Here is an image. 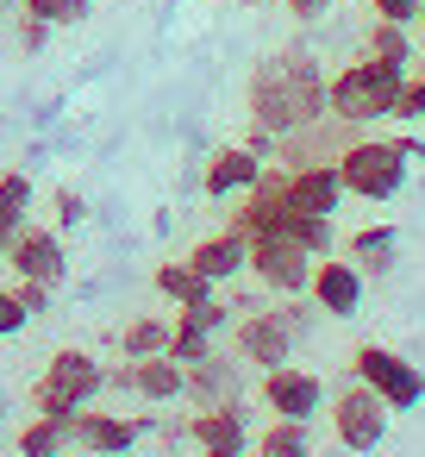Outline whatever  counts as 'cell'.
<instances>
[{
	"mask_svg": "<svg viewBox=\"0 0 425 457\" xmlns=\"http://www.w3.org/2000/svg\"><path fill=\"white\" fill-rule=\"evenodd\" d=\"M325 120V70L306 45H288L257 63L250 76V126L269 138H288L300 126Z\"/></svg>",
	"mask_w": 425,
	"mask_h": 457,
	"instance_id": "obj_1",
	"label": "cell"
},
{
	"mask_svg": "<svg viewBox=\"0 0 425 457\" xmlns=\"http://www.w3.org/2000/svg\"><path fill=\"white\" fill-rule=\"evenodd\" d=\"M413 157H425L419 138H356V145L338 151V182L356 201H394L406 188Z\"/></svg>",
	"mask_w": 425,
	"mask_h": 457,
	"instance_id": "obj_2",
	"label": "cell"
},
{
	"mask_svg": "<svg viewBox=\"0 0 425 457\" xmlns=\"http://www.w3.org/2000/svg\"><path fill=\"white\" fill-rule=\"evenodd\" d=\"M400 82H406V70H394V63H375V57H356V63H344V70L325 82V113H338V120H350V126L394 120Z\"/></svg>",
	"mask_w": 425,
	"mask_h": 457,
	"instance_id": "obj_3",
	"label": "cell"
},
{
	"mask_svg": "<svg viewBox=\"0 0 425 457\" xmlns=\"http://www.w3.org/2000/svg\"><path fill=\"white\" fill-rule=\"evenodd\" d=\"M101 382H107V370L88 357V351H57L45 370H38V382H32V407L38 413H57V420H69V413H82V407H94V395H101Z\"/></svg>",
	"mask_w": 425,
	"mask_h": 457,
	"instance_id": "obj_4",
	"label": "cell"
},
{
	"mask_svg": "<svg viewBox=\"0 0 425 457\" xmlns=\"http://www.w3.org/2000/svg\"><path fill=\"white\" fill-rule=\"evenodd\" d=\"M300 332H306V307H294V295H288V307H263V313L238 320V357L257 363V370H275V363L294 357Z\"/></svg>",
	"mask_w": 425,
	"mask_h": 457,
	"instance_id": "obj_5",
	"label": "cell"
},
{
	"mask_svg": "<svg viewBox=\"0 0 425 457\" xmlns=\"http://www.w3.org/2000/svg\"><path fill=\"white\" fill-rule=\"evenodd\" d=\"M350 376H356V382H369L394 413H406V407H419V401H425V370H419V363H406V357H400V351H388V345H356Z\"/></svg>",
	"mask_w": 425,
	"mask_h": 457,
	"instance_id": "obj_6",
	"label": "cell"
},
{
	"mask_svg": "<svg viewBox=\"0 0 425 457\" xmlns=\"http://www.w3.org/2000/svg\"><path fill=\"white\" fill-rule=\"evenodd\" d=\"M388 401L369 388V382H350V388H338V401H331V432H338V445L344 451H375L381 438H388Z\"/></svg>",
	"mask_w": 425,
	"mask_h": 457,
	"instance_id": "obj_7",
	"label": "cell"
},
{
	"mask_svg": "<svg viewBox=\"0 0 425 457\" xmlns=\"http://www.w3.org/2000/svg\"><path fill=\"white\" fill-rule=\"evenodd\" d=\"M250 276H257L269 295H306L313 257H306L288 232H263V238H250Z\"/></svg>",
	"mask_w": 425,
	"mask_h": 457,
	"instance_id": "obj_8",
	"label": "cell"
},
{
	"mask_svg": "<svg viewBox=\"0 0 425 457\" xmlns=\"http://www.w3.org/2000/svg\"><path fill=\"white\" fill-rule=\"evenodd\" d=\"M257 395H263V407H269L275 420H306V426H313V413L325 407V382H319L313 370H300V363H275V370H263Z\"/></svg>",
	"mask_w": 425,
	"mask_h": 457,
	"instance_id": "obj_9",
	"label": "cell"
},
{
	"mask_svg": "<svg viewBox=\"0 0 425 457\" xmlns=\"http://www.w3.org/2000/svg\"><path fill=\"white\" fill-rule=\"evenodd\" d=\"M306 295H313V313L325 320H350L363 307V270L350 257H313V276H306Z\"/></svg>",
	"mask_w": 425,
	"mask_h": 457,
	"instance_id": "obj_10",
	"label": "cell"
},
{
	"mask_svg": "<svg viewBox=\"0 0 425 457\" xmlns=\"http://www.w3.org/2000/svg\"><path fill=\"white\" fill-rule=\"evenodd\" d=\"M144 426H151V413H94V407H82L76 420H69V445L76 451H88V457H126L138 438H144Z\"/></svg>",
	"mask_w": 425,
	"mask_h": 457,
	"instance_id": "obj_11",
	"label": "cell"
},
{
	"mask_svg": "<svg viewBox=\"0 0 425 457\" xmlns=\"http://www.w3.org/2000/svg\"><path fill=\"white\" fill-rule=\"evenodd\" d=\"M7 263H13V276L51 282V288L69 276V251H63V238H57L51 226H38V220H26V226L13 232V245H7Z\"/></svg>",
	"mask_w": 425,
	"mask_h": 457,
	"instance_id": "obj_12",
	"label": "cell"
},
{
	"mask_svg": "<svg viewBox=\"0 0 425 457\" xmlns=\"http://www.w3.org/2000/svg\"><path fill=\"white\" fill-rule=\"evenodd\" d=\"M188 445H194L200 457H244V451H250L244 401H225V407H194V420H188Z\"/></svg>",
	"mask_w": 425,
	"mask_h": 457,
	"instance_id": "obj_13",
	"label": "cell"
},
{
	"mask_svg": "<svg viewBox=\"0 0 425 457\" xmlns=\"http://www.w3.org/2000/svg\"><path fill=\"white\" fill-rule=\"evenodd\" d=\"M182 395H188L194 407H225V401H244L238 357H219V351H207L200 363H182Z\"/></svg>",
	"mask_w": 425,
	"mask_h": 457,
	"instance_id": "obj_14",
	"label": "cell"
},
{
	"mask_svg": "<svg viewBox=\"0 0 425 457\" xmlns=\"http://www.w3.org/2000/svg\"><path fill=\"white\" fill-rule=\"evenodd\" d=\"M107 382L132 388L138 401H182V363H176L169 351H157V357H126Z\"/></svg>",
	"mask_w": 425,
	"mask_h": 457,
	"instance_id": "obj_15",
	"label": "cell"
},
{
	"mask_svg": "<svg viewBox=\"0 0 425 457\" xmlns=\"http://www.w3.org/2000/svg\"><path fill=\"white\" fill-rule=\"evenodd\" d=\"M257 176H263V157H257L250 145H219V151L207 157L200 188H207V201H232V195H244Z\"/></svg>",
	"mask_w": 425,
	"mask_h": 457,
	"instance_id": "obj_16",
	"label": "cell"
},
{
	"mask_svg": "<svg viewBox=\"0 0 425 457\" xmlns=\"http://www.w3.org/2000/svg\"><path fill=\"white\" fill-rule=\"evenodd\" d=\"M338 201H344L338 163H300V170H288V213H338Z\"/></svg>",
	"mask_w": 425,
	"mask_h": 457,
	"instance_id": "obj_17",
	"label": "cell"
},
{
	"mask_svg": "<svg viewBox=\"0 0 425 457\" xmlns=\"http://www.w3.org/2000/svg\"><path fill=\"white\" fill-rule=\"evenodd\" d=\"M188 263L219 288V282H232V276H244V270H250V238L225 226V232H213V238H200V245L188 251Z\"/></svg>",
	"mask_w": 425,
	"mask_h": 457,
	"instance_id": "obj_18",
	"label": "cell"
},
{
	"mask_svg": "<svg viewBox=\"0 0 425 457\" xmlns=\"http://www.w3.org/2000/svg\"><path fill=\"white\" fill-rule=\"evenodd\" d=\"M344 257H350L363 276H388L394 257H400V232H394V226H363V232L344 238Z\"/></svg>",
	"mask_w": 425,
	"mask_h": 457,
	"instance_id": "obj_19",
	"label": "cell"
},
{
	"mask_svg": "<svg viewBox=\"0 0 425 457\" xmlns=\"http://www.w3.org/2000/svg\"><path fill=\"white\" fill-rule=\"evenodd\" d=\"M76 420V413H69ZM69 420H57V413H32L26 426H20V457H69L76 445H69Z\"/></svg>",
	"mask_w": 425,
	"mask_h": 457,
	"instance_id": "obj_20",
	"label": "cell"
},
{
	"mask_svg": "<svg viewBox=\"0 0 425 457\" xmlns=\"http://www.w3.org/2000/svg\"><path fill=\"white\" fill-rule=\"evenodd\" d=\"M157 295L176 301V307H194V301H213V282L188 257H176V263H157Z\"/></svg>",
	"mask_w": 425,
	"mask_h": 457,
	"instance_id": "obj_21",
	"label": "cell"
},
{
	"mask_svg": "<svg viewBox=\"0 0 425 457\" xmlns=\"http://www.w3.org/2000/svg\"><path fill=\"white\" fill-rule=\"evenodd\" d=\"M257 457H313V432L306 420H269L257 438H250Z\"/></svg>",
	"mask_w": 425,
	"mask_h": 457,
	"instance_id": "obj_22",
	"label": "cell"
},
{
	"mask_svg": "<svg viewBox=\"0 0 425 457\" xmlns=\"http://www.w3.org/2000/svg\"><path fill=\"white\" fill-rule=\"evenodd\" d=\"M363 57H375V63H394V70H413V38H406V26H394V20H375L369 26V38H363Z\"/></svg>",
	"mask_w": 425,
	"mask_h": 457,
	"instance_id": "obj_23",
	"label": "cell"
},
{
	"mask_svg": "<svg viewBox=\"0 0 425 457\" xmlns=\"http://www.w3.org/2000/svg\"><path fill=\"white\" fill-rule=\"evenodd\" d=\"M306 257H331L338 251V232H331V213H288V226H282Z\"/></svg>",
	"mask_w": 425,
	"mask_h": 457,
	"instance_id": "obj_24",
	"label": "cell"
},
{
	"mask_svg": "<svg viewBox=\"0 0 425 457\" xmlns=\"http://www.w3.org/2000/svg\"><path fill=\"white\" fill-rule=\"evenodd\" d=\"M169 345V320H151V313H132L126 326H119V351L126 357H157Z\"/></svg>",
	"mask_w": 425,
	"mask_h": 457,
	"instance_id": "obj_25",
	"label": "cell"
},
{
	"mask_svg": "<svg viewBox=\"0 0 425 457\" xmlns=\"http://www.w3.org/2000/svg\"><path fill=\"white\" fill-rule=\"evenodd\" d=\"M176 363H200L207 351H213V332L200 326V320H188L182 307H176V326H169V345H163Z\"/></svg>",
	"mask_w": 425,
	"mask_h": 457,
	"instance_id": "obj_26",
	"label": "cell"
},
{
	"mask_svg": "<svg viewBox=\"0 0 425 457\" xmlns=\"http://www.w3.org/2000/svg\"><path fill=\"white\" fill-rule=\"evenodd\" d=\"M26 220H32V182L13 170V176H0V226H13V232H20Z\"/></svg>",
	"mask_w": 425,
	"mask_h": 457,
	"instance_id": "obj_27",
	"label": "cell"
},
{
	"mask_svg": "<svg viewBox=\"0 0 425 457\" xmlns=\"http://www.w3.org/2000/svg\"><path fill=\"white\" fill-rule=\"evenodd\" d=\"M20 13H32V20H45V26L57 32V26H82L94 7H88V0H26Z\"/></svg>",
	"mask_w": 425,
	"mask_h": 457,
	"instance_id": "obj_28",
	"label": "cell"
},
{
	"mask_svg": "<svg viewBox=\"0 0 425 457\" xmlns=\"http://www.w3.org/2000/svg\"><path fill=\"white\" fill-rule=\"evenodd\" d=\"M13 295H20V307H26V320H38V313H51V282H32V276H20L13 282Z\"/></svg>",
	"mask_w": 425,
	"mask_h": 457,
	"instance_id": "obj_29",
	"label": "cell"
},
{
	"mask_svg": "<svg viewBox=\"0 0 425 457\" xmlns=\"http://www.w3.org/2000/svg\"><path fill=\"white\" fill-rule=\"evenodd\" d=\"M394 120H425V76H406V82H400Z\"/></svg>",
	"mask_w": 425,
	"mask_h": 457,
	"instance_id": "obj_30",
	"label": "cell"
},
{
	"mask_svg": "<svg viewBox=\"0 0 425 457\" xmlns=\"http://www.w3.org/2000/svg\"><path fill=\"white\" fill-rule=\"evenodd\" d=\"M32 320H26V307H20V295L13 288H0V338H13V332H26Z\"/></svg>",
	"mask_w": 425,
	"mask_h": 457,
	"instance_id": "obj_31",
	"label": "cell"
},
{
	"mask_svg": "<svg viewBox=\"0 0 425 457\" xmlns=\"http://www.w3.org/2000/svg\"><path fill=\"white\" fill-rule=\"evenodd\" d=\"M51 207H57V226H82V220H88V201H82L76 188H57Z\"/></svg>",
	"mask_w": 425,
	"mask_h": 457,
	"instance_id": "obj_32",
	"label": "cell"
},
{
	"mask_svg": "<svg viewBox=\"0 0 425 457\" xmlns=\"http://www.w3.org/2000/svg\"><path fill=\"white\" fill-rule=\"evenodd\" d=\"M369 7H375V20H394V26H413V20H419V7H425V0H369Z\"/></svg>",
	"mask_w": 425,
	"mask_h": 457,
	"instance_id": "obj_33",
	"label": "cell"
},
{
	"mask_svg": "<svg viewBox=\"0 0 425 457\" xmlns=\"http://www.w3.org/2000/svg\"><path fill=\"white\" fill-rule=\"evenodd\" d=\"M20 45H26V51H45V45H51V26L32 20V13H20Z\"/></svg>",
	"mask_w": 425,
	"mask_h": 457,
	"instance_id": "obj_34",
	"label": "cell"
},
{
	"mask_svg": "<svg viewBox=\"0 0 425 457\" xmlns=\"http://www.w3.org/2000/svg\"><path fill=\"white\" fill-rule=\"evenodd\" d=\"M282 7H288L294 20H319V13H325V0H282Z\"/></svg>",
	"mask_w": 425,
	"mask_h": 457,
	"instance_id": "obj_35",
	"label": "cell"
},
{
	"mask_svg": "<svg viewBox=\"0 0 425 457\" xmlns=\"http://www.w3.org/2000/svg\"><path fill=\"white\" fill-rule=\"evenodd\" d=\"M7 245H13V226H0V257H7Z\"/></svg>",
	"mask_w": 425,
	"mask_h": 457,
	"instance_id": "obj_36",
	"label": "cell"
},
{
	"mask_svg": "<svg viewBox=\"0 0 425 457\" xmlns=\"http://www.w3.org/2000/svg\"><path fill=\"white\" fill-rule=\"evenodd\" d=\"M244 7H269V0H244Z\"/></svg>",
	"mask_w": 425,
	"mask_h": 457,
	"instance_id": "obj_37",
	"label": "cell"
},
{
	"mask_svg": "<svg viewBox=\"0 0 425 457\" xmlns=\"http://www.w3.org/2000/svg\"><path fill=\"white\" fill-rule=\"evenodd\" d=\"M413 63H419V76H425V57H413Z\"/></svg>",
	"mask_w": 425,
	"mask_h": 457,
	"instance_id": "obj_38",
	"label": "cell"
},
{
	"mask_svg": "<svg viewBox=\"0 0 425 457\" xmlns=\"http://www.w3.org/2000/svg\"><path fill=\"white\" fill-rule=\"evenodd\" d=\"M419 20H425V7H419Z\"/></svg>",
	"mask_w": 425,
	"mask_h": 457,
	"instance_id": "obj_39",
	"label": "cell"
},
{
	"mask_svg": "<svg viewBox=\"0 0 425 457\" xmlns=\"http://www.w3.org/2000/svg\"><path fill=\"white\" fill-rule=\"evenodd\" d=\"M82 457H88V451H82Z\"/></svg>",
	"mask_w": 425,
	"mask_h": 457,
	"instance_id": "obj_40",
	"label": "cell"
}]
</instances>
